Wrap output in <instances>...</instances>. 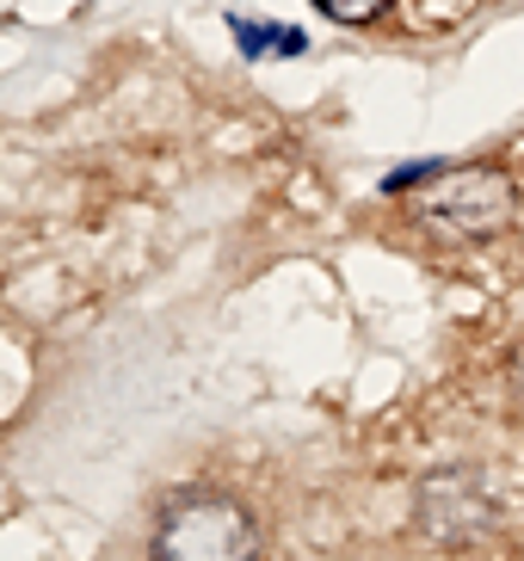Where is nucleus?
Listing matches in <instances>:
<instances>
[{"mask_svg":"<svg viewBox=\"0 0 524 561\" xmlns=\"http://www.w3.org/2000/svg\"><path fill=\"white\" fill-rule=\"evenodd\" d=\"M512 204L519 198H512V180L500 167H463V173H438L426 185L420 210L438 229L463 234V241H488V234H500L512 222Z\"/></svg>","mask_w":524,"mask_h":561,"instance_id":"nucleus-2","label":"nucleus"},{"mask_svg":"<svg viewBox=\"0 0 524 561\" xmlns=\"http://www.w3.org/2000/svg\"><path fill=\"white\" fill-rule=\"evenodd\" d=\"M155 561H260V525L235 494H180L155 518Z\"/></svg>","mask_w":524,"mask_h":561,"instance_id":"nucleus-1","label":"nucleus"},{"mask_svg":"<svg viewBox=\"0 0 524 561\" xmlns=\"http://www.w3.org/2000/svg\"><path fill=\"white\" fill-rule=\"evenodd\" d=\"M229 32L241 37L247 56H265V50L296 56V50H303V32H291V25H253V19H229Z\"/></svg>","mask_w":524,"mask_h":561,"instance_id":"nucleus-3","label":"nucleus"},{"mask_svg":"<svg viewBox=\"0 0 524 561\" xmlns=\"http://www.w3.org/2000/svg\"><path fill=\"white\" fill-rule=\"evenodd\" d=\"M315 7H321L328 19H340V25H371L389 0H315Z\"/></svg>","mask_w":524,"mask_h":561,"instance_id":"nucleus-4","label":"nucleus"}]
</instances>
